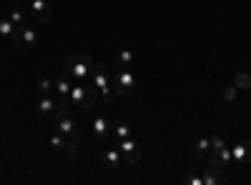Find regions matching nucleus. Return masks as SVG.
Segmentation results:
<instances>
[{
  "label": "nucleus",
  "instance_id": "obj_1",
  "mask_svg": "<svg viewBox=\"0 0 251 185\" xmlns=\"http://www.w3.org/2000/svg\"><path fill=\"white\" fill-rule=\"evenodd\" d=\"M98 98L100 95H98V88L93 83H88V80H73V88H71V95H68V105L88 110V108L96 105Z\"/></svg>",
  "mask_w": 251,
  "mask_h": 185
},
{
  "label": "nucleus",
  "instance_id": "obj_2",
  "mask_svg": "<svg viewBox=\"0 0 251 185\" xmlns=\"http://www.w3.org/2000/svg\"><path fill=\"white\" fill-rule=\"evenodd\" d=\"M93 65L96 63H93V58L88 53H73V55L66 58V63H63L66 75H71V80H88Z\"/></svg>",
  "mask_w": 251,
  "mask_h": 185
},
{
  "label": "nucleus",
  "instance_id": "obj_3",
  "mask_svg": "<svg viewBox=\"0 0 251 185\" xmlns=\"http://www.w3.org/2000/svg\"><path fill=\"white\" fill-rule=\"evenodd\" d=\"M53 123H55V130H58L60 135H66V138H71V140H78V138H80L78 123H75L73 113L68 110V105H60V108H58V113L53 115Z\"/></svg>",
  "mask_w": 251,
  "mask_h": 185
},
{
  "label": "nucleus",
  "instance_id": "obj_4",
  "mask_svg": "<svg viewBox=\"0 0 251 185\" xmlns=\"http://www.w3.org/2000/svg\"><path fill=\"white\" fill-rule=\"evenodd\" d=\"M88 80L98 88V95L106 100V103H111V100L116 98V93H113V83H111V73L106 70V65H93Z\"/></svg>",
  "mask_w": 251,
  "mask_h": 185
},
{
  "label": "nucleus",
  "instance_id": "obj_5",
  "mask_svg": "<svg viewBox=\"0 0 251 185\" xmlns=\"http://www.w3.org/2000/svg\"><path fill=\"white\" fill-rule=\"evenodd\" d=\"M111 83H113V93L116 95H131L136 88V75L131 68H116L111 75Z\"/></svg>",
  "mask_w": 251,
  "mask_h": 185
},
{
  "label": "nucleus",
  "instance_id": "obj_6",
  "mask_svg": "<svg viewBox=\"0 0 251 185\" xmlns=\"http://www.w3.org/2000/svg\"><path fill=\"white\" fill-rule=\"evenodd\" d=\"M118 150H121V155H123V163H128V165H136V163L141 160V155H143L141 143H138L133 135L118 140Z\"/></svg>",
  "mask_w": 251,
  "mask_h": 185
},
{
  "label": "nucleus",
  "instance_id": "obj_7",
  "mask_svg": "<svg viewBox=\"0 0 251 185\" xmlns=\"http://www.w3.org/2000/svg\"><path fill=\"white\" fill-rule=\"evenodd\" d=\"M13 40H15V45H18V48H23V50H33V48L38 45V33H35V28L20 25V28L15 30Z\"/></svg>",
  "mask_w": 251,
  "mask_h": 185
},
{
  "label": "nucleus",
  "instance_id": "obj_8",
  "mask_svg": "<svg viewBox=\"0 0 251 185\" xmlns=\"http://www.w3.org/2000/svg\"><path fill=\"white\" fill-rule=\"evenodd\" d=\"M206 165H216V168H231L234 165V155L231 148H221V150H211L206 155Z\"/></svg>",
  "mask_w": 251,
  "mask_h": 185
},
{
  "label": "nucleus",
  "instance_id": "obj_9",
  "mask_svg": "<svg viewBox=\"0 0 251 185\" xmlns=\"http://www.w3.org/2000/svg\"><path fill=\"white\" fill-rule=\"evenodd\" d=\"M91 133H93L96 140H108V135L113 133V123L106 115H96L91 120Z\"/></svg>",
  "mask_w": 251,
  "mask_h": 185
},
{
  "label": "nucleus",
  "instance_id": "obj_10",
  "mask_svg": "<svg viewBox=\"0 0 251 185\" xmlns=\"http://www.w3.org/2000/svg\"><path fill=\"white\" fill-rule=\"evenodd\" d=\"M50 148L53 150H63V153H68V155H78V140H71V138H66V135H60L58 130L50 135Z\"/></svg>",
  "mask_w": 251,
  "mask_h": 185
},
{
  "label": "nucleus",
  "instance_id": "obj_11",
  "mask_svg": "<svg viewBox=\"0 0 251 185\" xmlns=\"http://www.w3.org/2000/svg\"><path fill=\"white\" fill-rule=\"evenodd\" d=\"M35 108H38V115L53 118V115L58 113V108H60V103H58V98H53V93H50V95H38Z\"/></svg>",
  "mask_w": 251,
  "mask_h": 185
},
{
  "label": "nucleus",
  "instance_id": "obj_12",
  "mask_svg": "<svg viewBox=\"0 0 251 185\" xmlns=\"http://www.w3.org/2000/svg\"><path fill=\"white\" fill-rule=\"evenodd\" d=\"M231 155H234V165H244V163H251V138L239 140L236 145L231 148Z\"/></svg>",
  "mask_w": 251,
  "mask_h": 185
},
{
  "label": "nucleus",
  "instance_id": "obj_13",
  "mask_svg": "<svg viewBox=\"0 0 251 185\" xmlns=\"http://www.w3.org/2000/svg\"><path fill=\"white\" fill-rule=\"evenodd\" d=\"M201 180H203V185H224L226 173H224V168L208 165V168H201Z\"/></svg>",
  "mask_w": 251,
  "mask_h": 185
},
{
  "label": "nucleus",
  "instance_id": "obj_14",
  "mask_svg": "<svg viewBox=\"0 0 251 185\" xmlns=\"http://www.w3.org/2000/svg\"><path fill=\"white\" fill-rule=\"evenodd\" d=\"M71 88H73V80H71V75H60L58 80H55V98H58V103L60 105H68V95H71Z\"/></svg>",
  "mask_w": 251,
  "mask_h": 185
},
{
  "label": "nucleus",
  "instance_id": "obj_15",
  "mask_svg": "<svg viewBox=\"0 0 251 185\" xmlns=\"http://www.w3.org/2000/svg\"><path fill=\"white\" fill-rule=\"evenodd\" d=\"M100 160H103V165H106L108 170H118L123 165V155H121L118 145L116 148H106V150H103V155H100Z\"/></svg>",
  "mask_w": 251,
  "mask_h": 185
},
{
  "label": "nucleus",
  "instance_id": "obj_16",
  "mask_svg": "<svg viewBox=\"0 0 251 185\" xmlns=\"http://www.w3.org/2000/svg\"><path fill=\"white\" fill-rule=\"evenodd\" d=\"M30 13L35 15V20L40 25L50 23V8H48L46 0H30Z\"/></svg>",
  "mask_w": 251,
  "mask_h": 185
},
{
  "label": "nucleus",
  "instance_id": "obj_17",
  "mask_svg": "<svg viewBox=\"0 0 251 185\" xmlns=\"http://www.w3.org/2000/svg\"><path fill=\"white\" fill-rule=\"evenodd\" d=\"M191 153H194V158H206L208 153H211V140H208V135H201V138L194 140Z\"/></svg>",
  "mask_w": 251,
  "mask_h": 185
},
{
  "label": "nucleus",
  "instance_id": "obj_18",
  "mask_svg": "<svg viewBox=\"0 0 251 185\" xmlns=\"http://www.w3.org/2000/svg\"><path fill=\"white\" fill-rule=\"evenodd\" d=\"M133 63H136V55L131 48H123L116 53V68H133Z\"/></svg>",
  "mask_w": 251,
  "mask_h": 185
},
{
  "label": "nucleus",
  "instance_id": "obj_19",
  "mask_svg": "<svg viewBox=\"0 0 251 185\" xmlns=\"http://www.w3.org/2000/svg\"><path fill=\"white\" fill-rule=\"evenodd\" d=\"M15 30H18V25L10 18H0V38H13Z\"/></svg>",
  "mask_w": 251,
  "mask_h": 185
},
{
  "label": "nucleus",
  "instance_id": "obj_20",
  "mask_svg": "<svg viewBox=\"0 0 251 185\" xmlns=\"http://www.w3.org/2000/svg\"><path fill=\"white\" fill-rule=\"evenodd\" d=\"M55 90V80L50 78H38V95H50Z\"/></svg>",
  "mask_w": 251,
  "mask_h": 185
},
{
  "label": "nucleus",
  "instance_id": "obj_21",
  "mask_svg": "<svg viewBox=\"0 0 251 185\" xmlns=\"http://www.w3.org/2000/svg\"><path fill=\"white\" fill-rule=\"evenodd\" d=\"M8 18L13 20V23L20 28V25H25V10L23 8H20V5H13L10 8V13H8Z\"/></svg>",
  "mask_w": 251,
  "mask_h": 185
},
{
  "label": "nucleus",
  "instance_id": "obj_22",
  "mask_svg": "<svg viewBox=\"0 0 251 185\" xmlns=\"http://www.w3.org/2000/svg\"><path fill=\"white\" fill-rule=\"evenodd\" d=\"M113 135H116L118 140H123V138H131L133 130H131L128 123H116V125H113Z\"/></svg>",
  "mask_w": 251,
  "mask_h": 185
},
{
  "label": "nucleus",
  "instance_id": "obj_23",
  "mask_svg": "<svg viewBox=\"0 0 251 185\" xmlns=\"http://www.w3.org/2000/svg\"><path fill=\"white\" fill-rule=\"evenodd\" d=\"M234 85H236L239 90H251V73H239V75L234 78Z\"/></svg>",
  "mask_w": 251,
  "mask_h": 185
},
{
  "label": "nucleus",
  "instance_id": "obj_24",
  "mask_svg": "<svg viewBox=\"0 0 251 185\" xmlns=\"http://www.w3.org/2000/svg\"><path fill=\"white\" fill-rule=\"evenodd\" d=\"M181 183H183V185H203V180H201V173H199V170L183 175V178H181Z\"/></svg>",
  "mask_w": 251,
  "mask_h": 185
},
{
  "label": "nucleus",
  "instance_id": "obj_25",
  "mask_svg": "<svg viewBox=\"0 0 251 185\" xmlns=\"http://www.w3.org/2000/svg\"><path fill=\"white\" fill-rule=\"evenodd\" d=\"M208 140H211V150H221V148H226V140H224V135H219V133L208 135Z\"/></svg>",
  "mask_w": 251,
  "mask_h": 185
},
{
  "label": "nucleus",
  "instance_id": "obj_26",
  "mask_svg": "<svg viewBox=\"0 0 251 185\" xmlns=\"http://www.w3.org/2000/svg\"><path fill=\"white\" fill-rule=\"evenodd\" d=\"M236 95H239V88L236 85H226L224 88V100L231 103V100H236Z\"/></svg>",
  "mask_w": 251,
  "mask_h": 185
}]
</instances>
